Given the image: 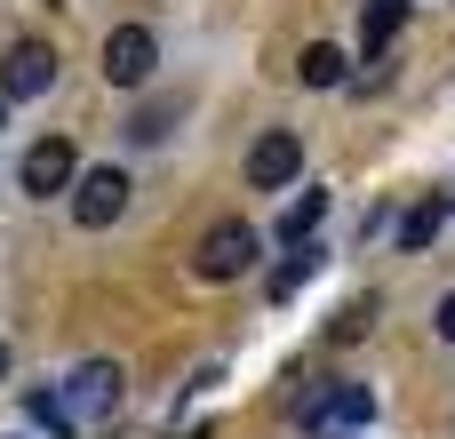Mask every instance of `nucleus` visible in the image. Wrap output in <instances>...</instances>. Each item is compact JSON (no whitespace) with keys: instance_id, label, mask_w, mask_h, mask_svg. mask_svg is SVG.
Listing matches in <instances>:
<instances>
[{"instance_id":"obj_7","label":"nucleus","mask_w":455,"mask_h":439,"mask_svg":"<svg viewBox=\"0 0 455 439\" xmlns=\"http://www.w3.org/2000/svg\"><path fill=\"white\" fill-rule=\"evenodd\" d=\"M16 184H24L32 200H48V192H64V184H80V160H72V144H64V136H40V144L24 152V168H16Z\"/></svg>"},{"instance_id":"obj_14","label":"nucleus","mask_w":455,"mask_h":439,"mask_svg":"<svg viewBox=\"0 0 455 439\" xmlns=\"http://www.w3.org/2000/svg\"><path fill=\"white\" fill-rule=\"evenodd\" d=\"M32 424H48V432H64V439H72V424H64V400H56V384H48V392H32Z\"/></svg>"},{"instance_id":"obj_5","label":"nucleus","mask_w":455,"mask_h":439,"mask_svg":"<svg viewBox=\"0 0 455 439\" xmlns=\"http://www.w3.org/2000/svg\"><path fill=\"white\" fill-rule=\"evenodd\" d=\"M128 216V176L120 168H88L80 184H72V224L80 232H104V224H120Z\"/></svg>"},{"instance_id":"obj_6","label":"nucleus","mask_w":455,"mask_h":439,"mask_svg":"<svg viewBox=\"0 0 455 439\" xmlns=\"http://www.w3.org/2000/svg\"><path fill=\"white\" fill-rule=\"evenodd\" d=\"M48 88H56V48H40V40L8 48V64H0V96H8V104H32V96H48Z\"/></svg>"},{"instance_id":"obj_1","label":"nucleus","mask_w":455,"mask_h":439,"mask_svg":"<svg viewBox=\"0 0 455 439\" xmlns=\"http://www.w3.org/2000/svg\"><path fill=\"white\" fill-rule=\"evenodd\" d=\"M56 400H64V424H72V432H96V424L120 408V368H112V360H80V368L56 384Z\"/></svg>"},{"instance_id":"obj_2","label":"nucleus","mask_w":455,"mask_h":439,"mask_svg":"<svg viewBox=\"0 0 455 439\" xmlns=\"http://www.w3.org/2000/svg\"><path fill=\"white\" fill-rule=\"evenodd\" d=\"M192 272H200V280H240V272H256V224H240V216L208 224L200 248H192Z\"/></svg>"},{"instance_id":"obj_16","label":"nucleus","mask_w":455,"mask_h":439,"mask_svg":"<svg viewBox=\"0 0 455 439\" xmlns=\"http://www.w3.org/2000/svg\"><path fill=\"white\" fill-rule=\"evenodd\" d=\"M360 328H368V304H344V312H336V344H352Z\"/></svg>"},{"instance_id":"obj_12","label":"nucleus","mask_w":455,"mask_h":439,"mask_svg":"<svg viewBox=\"0 0 455 439\" xmlns=\"http://www.w3.org/2000/svg\"><path fill=\"white\" fill-rule=\"evenodd\" d=\"M440 224H448V208H440V200L408 208V216H400V248H432V240H440Z\"/></svg>"},{"instance_id":"obj_17","label":"nucleus","mask_w":455,"mask_h":439,"mask_svg":"<svg viewBox=\"0 0 455 439\" xmlns=\"http://www.w3.org/2000/svg\"><path fill=\"white\" fill-rule=\"evenodd\" d=\"M432 328H440V336H448V344H455V296H448V304H440V320H432Z\"/></svg>"},{"instance_id":"obj_20","label":"nucleus","mask_w":455,"mask_h":439,"mask_svg":"<svg viewBox=\"0 0 455 439\" xmlns=\"http://www.w3.org/2000/svg\"><path fill=\"white\" fill-rule=\"evenodd\" d=\"M328 439H360V432H328Z\"/></svg>"},{"instance_id":"obj_15","label":"nucleus","mask_w":455,"mask_h":439,"mask_svg":"<svg viewBox=\"0 0 455 439\" xmlns=\"http://www.w3.org/2000/svg\"><path fill=\"white\" fill-rule=\"evenodd\" d=\"M128 136H136V144H160V136H168V112H160V104H152V112H136V120H128Z\"/></svg>"},{"instance_id":"obj_10","label":"nucleus","mask_w":455,"mask_h":439,"mask_svg":"<svg viewBox=\"0 0 455 439\" xmlns=\"http://www.w3.org/2000/svg\"><path fill=\"white\" fill-rule=\"evenodd\" d=\"M296 72H304V88H344V48L312 40V48L296 56Z\"/></svg>"},{"instance_id":"obj_8","label":"nucleus","mask_w":455,"mask_h":439,"mask_svg":"<svg viewBox=\"0 0 455 439\" xmlns=\"http://www.w3.org/2000/svg\"><path fill=\"white\" fill-rule=\"evenodd\" d=\"M368 416H376L368 384H328V392H312V400H304V424H312V432H360Z\"/></svg>"},{"instance_id":"obj_11","label":"nucleus","mask_w":455,"mask_h":439,"mask_svg":"<svg viewBox=\"0 0 455 439\" xmlns=\"http://www.w3.org/2000/svg\"><path fill=\"white\" fill-rule=\"evenodd\" d=\"M320 216H328V192H304V200H288V216H280V240H288V248H304Z\"/></svg>"},{"instance_id":"obj_19","label":"nucleus","mask_w":455,"mask_h":439,"mask_svg":"<svg viewBox=\"0 0 455 439\" xmlns=\"http://www.w3.org/2000/svg\"><path fill=\"white\" fill-rule=\"evenodd\" d=\"M0 128H8V96H0Z\"/></svg>"},{"instance_id":"obj_3","label":"nucleus","mask_w":455,"mask_h":439,"mask_svg":"<svg viewBox=\"0 0 455 439\" xmlns=\"http://www.w3.org/2000/svg\"><path fill=\"white\" fill-rule=\"evenodd\" d=\"M152 64H160V40H152L144 24H112V32H104V80H112V88H144Z\"/></svg>"},{"instance_id":"obj_13","label":"nucleus","mask_w":455,"mask_h":439,"mask_svg":"<svg viewBox=\"0 0 455 439\" xmlns=\"http://www.w3.org/2000/svg\"><path fill=\"white\" fill-rule=\"evenodd\" d=\"M312 272H320V248H312V240H304V248H296V256H288V264H280V272H272V296H296V288H304V280H312Z\"/></svg>"},{"instance_id":"obj_9","label":"nucleus","mask_w":455,"mask_h":439,"mask_svg":"<svg viewBox=\"0 0 455 439\" xmlns=\"http://www.w3.org/2000/svg\"><path fill=\"white\" fill-rule=\"evenodd\" d=\"M400 24H408V0H368V8H360V48H368V56H384Z\"/></svg>"},{"instance_id":"obj_18","label":"nucleus","mask_w":455,"mask_h":439,"mask_svg":"<svg viewBox=\"0 0 455 439\" xmlns=\"http://www.w3.org/2000/svg\"><path fill=\"white\" fill-rule=\"evenodd\" d=\"M0 376H8V344H0Z\"/></svg>"},{"instance_id":"obj_4","label":"nucleus","mask_w":455,"mask_h":439,"mask_svg":"<svg viewBox=\"0 0 455 439\" xmlns=\"http://www.w3.org/2000/svg\"><path fill=\"white\" fill-rule=\"evenodd\" d=\"M296 176H304V136L296 128H264L256 152H248V184L256 192H288Z\"/></svg>"}]
</instances>
